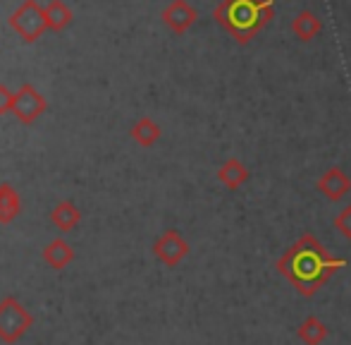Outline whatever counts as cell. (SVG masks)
<instances>
[{
    "instance_id": "6da1fadb",
    "label": "cell",
    "mask_w": 351,
    "mask_h": 345,
    "mask_svg": "<svg viewBox=\"0 0 351 345\" xmlns=\"http://www.w3.org/2000/svg\"><path fill=\"white\" fill-rule=\"evenodd\" d=\"M347 266V259L332 257L311 233H304L285 254L278 259L275 269L299 290L304 298H313L339 269Z\"/></svg>"
},
{
    "instance_id": "7a4b0ae2",
    "label": "cell",
    "mask_w": 351,
    "mask_h": 345,
    "mask_svg": "<svg viewBox=\"0 0 351 345\" xmlns=\"http://www.w3.org/2000/svg\"><path fill=\"white\" fill-rule=\"evenodd\" d=\"M213 17L244 46L254 36H258L265 24L275 17L273 0H222Z\"/></svg>"
},
{
    "instance_id": "3957f363",
    "label": "cell",
    "mask_w": 351,
    "mask_h": 345,
    "mask_svg": "<svg viewBox=\"0 0 351 345\" xmlns=\"http://www.w3.org/2000/svg\"><path fill=\"white\" fill-rule=\"evenodd\" d=\"M318 192L330 201H342L351 192V177L339 166H330L323 175L318 177Z\"/></svg>"
},
{
    "instance_id": "277c9868",
    "label": "cell",
    "mask_w": 351,
    "mask_h": 345,
    "mask_svg": "<svg viewBox=\"0 0 351 345\" xmlns=\"http://www.w3.org/2000/svg\"><path fill=\"white\" fill-rule=\"evenodd\" d=\"M162 19H165V24L172 32L184 34L186 29L199 19V12H196L186 0H175V3H170V8L162 12Z\"/></svg>"
},
{
    "instance_id": "5b68a950",
    "label": "cell",
    "mask_w": 351,
    "mask_h": 345,
    "mask_svg": "<svg viewBox=\"0 0 351 345\" xmlns=\"http://www.w3.org/2000/svg\"><path fill=\"white\" fill-rule=\"evenodd\" d=\"M323 32V19L313 10H301L294 19H291V34H294L299 41H311V38L320 36Z\"/></svg>"
},
{
    "instance_id": "8992f818",
    "label": "cell",
    "mask_w": 351,
    "mask_h": 345,
    "mask_svg": "<svg viewBox=\"0 0 351 345\" xmlns=\"http://www.w3.org/2000/svg\"><path fill=\"white\" fill-rule=\"evenodd\" d=\"M249 175H251L249 168H246L239 159H227L225 164L220 166V170H217V180H220L227 190H239L241 185L249 182Z\"/></svg>"
},
{
    "instance_id": "52a82bcc",
    "label": "cell",
    "mask_w": 351,
    "mask_h": 345,
    "mask_svg": "<svg viewBox=\"0 0 351 345\" xmlns=\"http://www.w3.org/2000/svg\"><path fill=\"white\" fill-rule=\"evenodd\" d=\"M156 252L158 257H160L165 264H177L180 259L186 257V252H189V247H186V243L180 238L177 233H167L160 238V243L156 245Z\"/></svg>"
},
{
    "instance_id": "ba28073f",
    "label": "cell",
    "mask_w": 351,
    "mask_h": 345,
    "mask_svg": "<svg viewBox=\"0 0 351 345\" xmlns=\"http://www.w3.org/2000/svg\"><path fill=\"white\" fill-rule=\"evenodd\" d=\"M296 336H299V341L304 345H320L328 338V326H325L318 317H308V319H304V324L299 326Z\"/></svg>"
},
{
    "instance_id": "9c48e42d",
    "label": "cell",
    "mask_w": 351,
    "mask_h": 345,
    "mask_svg": "<svg viewBox=\"0 0 351 345\" xmlns=\"http://www.w3.org/2000/svg\"><path fill=\"white\" fill-rule=\"evenodd\" d=\"M335 230H339L342 238L351 240V204L344 206V209L335 216Z\"/></svg>"
},
{
    "instance_id": "30bf717a",
    "label": "cell",
    "mask_w": 351,
    "mask_h": 345,
    "mask_svg": "<svg viewBox=\"0 0 351 345\" xmlns=\"http://www.w3.org/2000/svg\"><path fill=\"white\" fill-rule=\"evenodd\" d=\"M158 135H160V130H158L151 120H143L141 125L136 127V140H141L143 144H153V142L158 140Z\"/></svg>"
}]
</instances>
